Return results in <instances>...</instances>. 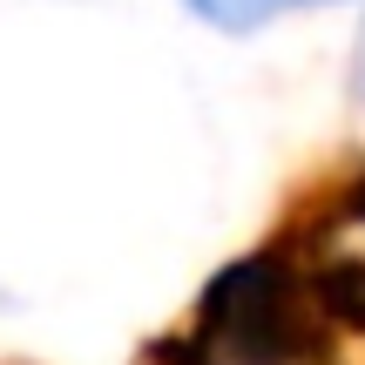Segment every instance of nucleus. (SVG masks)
Returning a JSON list of instances; mask_svg holds the SVG:
<instances>
[{
    "mask_svg": "<svg viewBox=\"0 0 365 365\" xmlns=\"http://www.w3.org/2000/svg\"><path fill=\"white\" fill-rule=\"evenodd\" d=\"M196 21L223 27V34H257V27L284 21V14H304V7H339V0H182Z\"/></svg>",
    "mask_w": 365,
    "mask_h": 365,
    "instance_id": "7ed1b4c3",
    "label": "nucleus"
},
{
    "mask_svg": "<svg viewBox=\"0 0 365 365\" xmlns=\"http://www.w3.org/2000/svg\"><path fill=\"white\" fill-rule=\"evenodd\" d=\"M312 291V304L345 331H365V176L331 190L298 230L277 244Z\"/></svg>",
    "mask_w": 365,
    "mask_h": 365,
    "instance_id": "f03ea898",
    "label": "nucleus"
},
{
    "mask_svg": "<svg viewBox=\"0 0 365 365\" xmlns=\"http://www.w3.org/2000/svg\"><path fill=\"white\" fill-rule=\"evenodd\" d=\"M176 365H331V318L312 304L284 250H250L196 298Z\"/></svg>",
    "mask_w": 365,
    "mask_h": 365,
    "instance_id": "f257e3e1",
    "label": "nucleus"
}]
</instances>
